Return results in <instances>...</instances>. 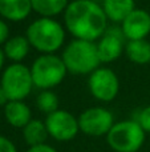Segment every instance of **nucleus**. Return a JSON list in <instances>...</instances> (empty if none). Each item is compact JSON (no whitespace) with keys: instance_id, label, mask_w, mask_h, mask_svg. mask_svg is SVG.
Segmentation results:
<instances>
[{"instance_id":"obj_1","label":"nucleus","mask_w":150,"mask_h":152,"mask_svg":"<svg viewBox=\"0 0 150 152\" xmlns=\"http://www.w3.org/2000/svg\"><path fill=\"white\" fill-rule=\"evenodd\" d=\"M63 15L64 27L73 39L97 42L109 27L102 5L94 0H73Z\"/></svg>"},{"instance_id":"obj_2","label":"nucleus","mask_w":150,"mask_h":152,"mask_svg":"<svg viewBox=\"0 0 150 152\" xmlns=\"http://www.w3.org/2000/svg\"><path fill=\"white\" fill-rule=\"evenodd\" d=\"M65 27L55 18H37L27 27L25 36L33 50L41 53H56L65 43Z\"/></svg>"},{"instance_id":"obj_3","label":"nucleus","mask_w":150,"mask_h":152,"mask_svg":"<svg viewBox=\"0 0 150 152\" xmlns=\"http://www.w3.org/2000/svg\"><path fill=\"white\" fill-rule=\"evenodd\" d=\"M60 56L68 74L90 75L101 66L96 42L73 39L63 48Z\"/></svg>"},{"instance_id":"obj_4","label":"nucleus","mask_w":150,"mask_h":152,"mask_svg":"<svg viewBox=\"0 0 150 152\" xmlns=\"http://www.w3.org/2000/svg\"><path fill=\"white\" fill-rule=\"evenodd\" d=\"M29 68L33 86L40 91L53 89L60 86L68 74L61 56L56 53H41L35 59Z\"/></svg>"},{"instance_id":"obj_5","label":"nucleus","mask_w":150,"mask_h":152,"mask_svg":"<svg viewBox=\"0 0 150 152\" xmlns=\"http://www.w3.org/2000/svg\"><path fill=\"white\" fill-rule=\"evenodd\" d=\"M145 137L142 127L134 119H129L114 123L106 135V142L114 152H137L142 148Z\"/></svg>"},{"instance_id":"obj_6","label":"nucleus","mask_w":150,"mask_h":152,"mask_svg":"<svg viewBox=\"0 0 150 152\" xmlns=\"http://www.w3.org/2000/svg\"><path fill=\"white\" fill-rule=\"evenodd\" d=\"M0 84L9 100H24L33 88L31 68L23 63H11L5 67L0 77Z\"/></svg>"},{"instance_id":"obj_7","label":"nucleus","mask_w":150,"mask_h":152,"mask_svg":"<svg viewBox=\"0 0 150 152\" xmlns=\"http://www.w3.org/2000/svg\"><path fill=\"white\" fill-rule=\"evenodd\" d=\"M88 88L90 95L98 102H113L120 92L118 76L109 67H98L89 75Z\"/></svg>"},{"instance_id":"obj_8","label":"nucleus","mask_w":150,"mask_h":152,"mask_svg":"<svg viewBox=\"0 0 150 152\" xmlns=\"http://www.w3.org/2000/svg\"><path fill=\"white\" fill-rule=\"evenodd\" d=\"M114 116L105 107H90L79 116L80 132L92 137L106 136L114 126Z\"/></svg>"},{"instance_id":"obj_9","label":"nucleus","mask_w":150,"mask_h":152,"mask_svg":"<svg viewBox=\"0 0 150 152\" xmlns=\"http://www.w3.org/2000/svg\"><path fill=\"white\" fill-rule=\"evenodd\" d=\"M45 126L48 129L49 137L57 142H69L74 139L80 132L79 118L66 110H60L47 115Z\"/></svg>"},{"instance_id":"obj_10","label":"nucleus","mask_w":150,"mask_h":152,"mask_svg":"<svg viewBox=\"0 0 150 152\" xmlns=\"http://www.w3.org/2000/svg\"><path fill=\"white\" fill-rule=\"evenodd\" d=\"M126 42L128 40L124 36V32H122L120 26L108 27L105 34L96 42V47H97L101 64L113 63L122 53H125Z\"/></svg>"},{"instance_id":"obj_11","label":"nucleus","mask_w":150,"mask_h":152,"mask_svg":"<svg viewBox=\"0 0 150 152\" xmlns=\"http://www.w3.org/2000/svg\"><path fill=\"white\" fill-rule=\"evenodd\" d=\"M120 27L126 40L146 39L150 35V13L142 8H136Z\"/></svg>"},{"instance_id":"obj_12","label":"nucleus","mask_w":150,"mask_h":152,"mask_svg":"<svg viewBox=\"0 0 150 152\" xmlns=\"http://www.w3.org/2000/svg\"><path fill=\"white\" fill-rule=\"evenodd\" d=\"M4 118L13 128L23 129L32 120V111L24 100H9L4 105Z\"/></svg>"},{"instance_id":"obj_13","label":"nucleus","mask_w":150,"mask_h":152,"mask_svg":"<svg viewBox=\"0 0 150 152\" xmlns=\"http://www.w3.org/2000/svg\"><path fill=\"white\" fill-rule=\"evenodd\" d=\"M31 0H0V16L7 21H23L31 15Z\"/></svg>"},{"instance_id":"obj_14","label":"nucleus","mask_w":150,"mask_h":152,"mask_svg":"<svg viewBox=\"0 0 150 152\" xmlns=\"http://www.w3.org/2000/svg\"><path fill=\"white\" fill-rule=\"evenodd\" d=\"M101 5L108 20L117 26H120L137 8L134 0H104Z\"/></svg>"},{"instance_id":"obj_15","label":"nucleus","mask_w":150,"mask_h":152,"mask_svg":"<svg viewBox=\"0 0 150 152\" xmlns=\"http://www.w3.org/2000/svg\"><path fill=\"white\" fill-rule=\"evenodd\" d=\"M31 48L32 47L25 35L24 36H21V35L11 36L7 40V43L3 45V51H4L5 58L8 60H11L12 63H21L28 56Z\"/></svg>"},{"instance_id":"obj_16","label":"nucleus","mask_w":150,"mask_h":152,"mask_svg":"<svg viewBox=\"0 0 150 152\" xmlns=\"http://www.w3.org/2000/svg\"><path fill=\"white\" fill-rule=\"evenodd\" d=\"M125 55L132 63L145 66L150 63V42L148 39L128 40L125 45Z\"/></svg>"},{"instance_id":"obj_17","label":"nucleus","mask_w":150,"mask_h":152,"mask_svg":"<svg viewBox=\"0 0 150 152\" xmlns=\"http://www.w3.org/2000/svg\"><path fill=\"white\" fill-rule=\"evenodd\" d=\"M49 137L45 121L40 119H32L28 124L23 128V139L28 147L44 144Z\"/></svg>"},{"instance_id":"obj_18","label":"nucleus","mask_w":150,"mask_h":152,"mask_svg":"<svg viewBox=\"0 0 150 152\" xmlns=\"http://www.w3.org/2000/svg\"><path fill=\"white\" fill-rule=\"evenodd\" d=\"M69 0H31L32 11L40 18H56L65 12Z\"/></svg>"},{"instance_id":"obj_19","label":"nucleus","mask_w":150,"mask_h":152,"mask_svg":"<svg viewBox=\"0 0 150 152\" xmlns=\"http://www.w3.org/2000/svg\"><path fill=\"white\" fill-rule=\"evenodd\" d=\"M58 96L52 91V89H44L40 91V94L36 97V107L40 112L49 115L58 110Z\"/></svg>"},{"instance_id":"obj_20","label":"nucleus","mask_w":150,"mask_h":152,"mask_svg":"<svg viewBox=\"0 0 150 152\" xmlns=\"http://www.w3.org/2000/svg\"><path fill=\"white\" fill-rule=\"evenodd\" d=\"M134 120L142 127V129L146 134H150V105L141 108L136 115Z\"/></svg>"},{"instance_id":"obj_21","label":"nucleus","mask_w":150,"mask_h":152,"mask_svg":"<svg viewBox=\"0 0 150 152\" xmlns=\"http://www.w3.org/2000/svg\"><path fill=\"white\" fill-rule=\"evenodd\" d=\"M9 37V26H8L7 20L0 18V47L4 45Z\"/></svg>"},{"instance_id":"obj_22","label":"nucleus","mask_w":150,"mask_h":152,"mask_svg":"<svg viewBox=\"0 0 150 152\" xmlns=\"http://www.w3.org/2000/svg\"><path fill=\"white\" fill-rule=\"evenodd\" d=\"M0 152H17V148L11 139L0 135Z\"/></svg>"},{"instance_id":"obj_23","label":"nucleus","mask_w":150,"mask_h":152,"mask_svg":"<svg viewBox=\"0 0 150 152\" xmlns=\"http://www.w3.org/2000/svg\"><path fill=\"white\" fill-rule=\"evenodd\" d=\"M27 152H58L56 150L55 147H52V145L47 144V143H44V144H39V145H33V147H29Z\"/></svg>"},{"instance_id":"obj_24","label":"nucleus","mask_w":150,"mask_h":152,"mask_svg":"<svg viewBox=\"0 0 150 152\" xmlns=\"http://www.w3.org/2000/svg\"><path fill=\"white\" fill-rule=\"evenodd\" d=\"M7 103H8V97H7V95H5L4 89H3L1 84H0V105H3V107H4Z\"/></svg>"},{"instance_id":"obj_25","label":"nucleus","mask_w":150,"mask_h":152,"mask_svg":"<svg viewBox=\"0 0 150 152\" xmlns=\"http://www.w3.org/2000/svg\"><path fill=\"white\" fill-rule=\"evenodd\" d=\"M5 55H4V51H3V48L0 47V71L3 69V67H4V63H5Z\"/></svg>"}]
</instances>
